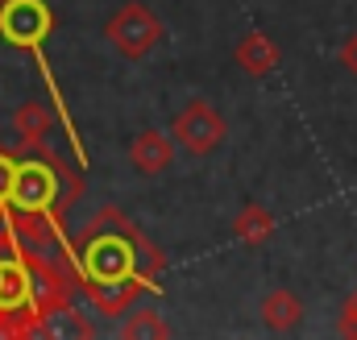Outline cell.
I'll return each mask as SVG.
<instances>
[{"instance_id":"16","label":"cell","mask_w":357,"mask_h":340,"mask_svg":"<svg viewBox=\"0 0 357 340\" xmlns=\"http://www.w3.org/2000/svg\"><path fill=\"white\" fill-rule=\"evenodd\" d=\"M13 178H17V162L8 154H0V208H8V195H13Z\"/></svg>"},{"instance_id":"18","label":"cell","mask_w":357,"mask_h":340,"mask_svg":"<svg viewBox=\"0 0 357 340\" xmlns=\"http://www.w3.org/2000/svg\"><path fill=\"white\" fill-rule=\"evenodd\" d=\"M0 8H4V0H0Z\"/></svg>"},{"instance_id":"12","label":"cell","mask_w":357,"mask_h":340,"mask_svg":"<svg viewBox=\"0 0 357 340\" xmlns=\"http://www.w3.org/2000/svg\"><path fill=\"white\" fill-rule=\"evenodd\" d=\"M33 299V278L21 261H0V311H21Z\"/></svg>"},{"instance_id":"1","label":"cell","mask_w":357,"mask_h":340,"mask_svg":"<svg viewBox=\"0 0 357 340\" xmlns=\"http://www.w3.org/2000/svg\"><path fill=\"white\" fill-rule=\"evenodd\" d=\"M162 33H167L162 21H158L154 8L142 4V0L121 4V8L104 21V38H108V46H112L121 59H129V63L150 59V54L162 46Z\"/></svg>"},{"instance_id":"2","label":"cell","mask_w":357,"mask_h":340,"mask_svg":"<svg viewBox=\"0 0 357 340\" xmlns=\"http://www.w3.org/2000/svg\"><path fill=\"white\" fill-rule=\"evenodd\" d=\"M171 137H175L178 150H187L191 158H208V154H216L225 146L229 125H225V116H220V108L212 100H187L183 112H175Z\"/></svg>"},{"instance_id":"5","label":"cell","mask_w":357,"mask_h":340,"mask_svg":"<svg viewBox=\"0 0 357 340\" xmlns=\"http://www.w3.org/2000/svg\"><path fill=\"white\" fill-rule=\"evenodd\" d=\"M175 137L171 133H162V129H142V133H133L129 137V162L137 174H146V178H154V174H162V170H171L175 162Z\"/></svg>"},{"instance_id":"14","label":"cell","mask_w":357,"mask_h":340,"mask_svg":"<svg viewBox=\"0 0 357 340\" xmlns=\"http://www.w3.org/2000/svg\"><path fill=\"white\" fill-rule=\"evenodd\" d=\"M121 337H125V340H162V337H171V324L162 320V311L142 307V311H133V316L125 320Z\"/></svg>"},{"instance_id":"6","label":"cell","mask_w":357,"mask_h":340,"mask_svg":"<svg viewBox=\"0 0 357 340\" xmlns=\"http://www.w3.org/2000/svg\"><path fill=\"white\" fill-rule=\"evenodd\" d=\"M88 274L91 282H116V278H133V249L116 237H104L88 249Z\"/></svg>"},{"instance_id":"7","label":"cell","mask_w":357,"mask_h":340,"mask_svg":"<svg viewBox=\"0 0 357 340\" xmlns=\"http://www.w3.org/2000/svg\"><path fill=\"white\" fill-rule=\"evenodd\" d=\"M233 59H237V67H241L245 75L266 79V75H274V71H278L282 50L274 46V38H266V33H245V38L237 42V50H233Z\"/></svg>"},{"instance_id":"15","label":"cell","mask_w":357,"mask_h":340,"mask_svg":"<svg viewBox=\"0 0 357 340\" xmlns=\"http://www.w3.org/2000/svg\"><path fill=\"white\" fill-rule=\"evenodd\" d=\"M13 229H17V237H25L29 245H38V241L46 237V229H42V212H13Z\"/></svg>"},{"instance_id":"17","label":"cell","mask_w":357,"mask_h":340,"mask_svg":"<svg viewBox=\"0 0 357 340\" xmlns=\"http://www.w3.org/2000/svg\"><path fill=\"white\" fill-rule=\"evenodd\" d=\"M341 67H345L349 75H357V33H349V38L341 42Z\"/></svg>"},{"instance_id":"3","label":"cell","mask_w":357,"mask_h":340,"mask_svg":"<svg viewBox=\"0 0 357 340\" xmlns=\"http://www.w3.org/2000/svg\"><path fill=\"white\" fill-rule=\"evenodd\" d=\"M0 33L13 46L29 50V46H38L50 33V8L42 0H4V8H0Z\"/></svg>"},{"instance_id":"8","label":"cell","mask_w":357,"mask_h":340,"mask_svg":"<svg viewBox=\"0 0 357 340\" xmlns=\"http://www.w3.org/2000/svg\"><path fill=\"white\" fill-rule=\"evenodd\" d=\"M258 311H262V324L270 332H295L299 320H303V299L295 291H287V286H274V291L262 295Z\"/></svg>"},{"instance_id":"4","label":"cell","mask_w":357,"mask_h":340,"mask_svg":"<svg viewBox=\"0 0 357 340\" xmlns=\"http://www.w3.org/2000/svg\"><path fill=\"white\" fill-rule=\"evenodd\" d=\"M59 183L54 174L38 162H17V178H13V195H8V208L13 212H46L50 199H54Z\"/></svg>"},{"instance_id":"9","label":"cell","mask_w":357,"mask_h":340,"mask_svg":"<svg viewBox=\"0 0 357 340\" xmlns=\"http://www.w3.org/2000/svg\"><path fill=\"white\" fill-rule=\"evenodd\" d=\"M233 237H237L245 249H262L270 237H274V216H270L262 203H245V208L233 216Z\"/></svg>"},{"instance_id":"13","label":"cell","mask_w":357,"mask_h":340,"mask_svg":"<svg viewBox=\"0 0 357 340\" xmlns=\"http://www.w3.org/2000/svg\"><path fill=\"white\" fill-rule=\"evenodd\" d=\"M137 282H129V278H116V282H91V303L104 311V316H125L129 307H133V299H137Z\"/></svg>"},{"instance_id":"11","label":"cell","mask_w":357,"mask_h":340,"mask_svg":"<svg viewBox=\"0 0 357 340\" xmlns=\"http://www.w3.org/2000/svg\"><path fill=\"white\" fill-rule=\"evenodd\" d=\"M13 129H17V137L25 141V146H46V137H50V129H54V112L46 108V104H21L17 112H13Z\"/></svg>"},{"instance_id":"10","label":"cell","mask_w":357,"mask_h":340,"mask_svg":"<svg viewBox=\"0 0 357 340\" xmlns=\"http://www.w3.org/2000/svg\"><path fill=\"white\" fill-rule=\"evenodd\" d=\"M33 307H38V316H59V311L71 307V291H67L59 270H50V265L38 270V278H33Z\"/></svg>"}]
</instances>
